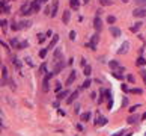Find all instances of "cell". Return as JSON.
<instances>
[{
    "instance_id": "cell-1",
    "label": "cell",
    "mask_w": 146,
    "mask_h": 136,
    "mask_svg": "<svg viewBox=\"0 0 146 136\" xmlns=\"http://www.w3.org/2000/svg\"><path fill=\"white\" fill-rule=\"evenodd\" d=\"M98 41H99V33L92 35L90 41H89V42H86V47H87V49H90V50H95V49H97Z\"/></svg>"
},
{
    "instance_id": "cell-2",
    "label": "cell",
    "mask_w": 146,
    "mask_h": 136,
    "mask_svg": "<svg viewBox=\"0 0 146 136\" xmlns=\"http://www.w3.org/2000/svg\"><path fill=\"white\" fill-rule=\"evenodd\" d=\"M33 14V9H32V3H24L23 6H21V9H20V15H30Z\"/></svg>"
},
{
    "instance_id": "cell-3",
    "label": "cell",
    "mask_w": 146,
    "mask_h": 136,
    "mask_svg": "<svg viewBox=\"0 0 146 136\" xmlns=\"http://www.w3.org/2000/svg\"><path fill=\"white\" fill-rule=\"evenodd\" d=\"M53 76H54V73H47V74H45V77H44V83H42V89H44V91H45V92H48L50 91V79H51V77H53Z\"/></svg>"
},
{
    "instance_id": "cell-4",
    "label": "cell",
    "mask_w": 146,
    "mask_h": 136,
    "mask_svg": "<svg viewBox=\"0 0 146 136\" xmlns=\"http://www.w3.org/2000/svg\"><path fill=\"white\" fill-rule=\"evenodd\" d=\"M132 15L137 18H143L146 17V8H142V6H139V8H136L134 11H132Z\"/></svg>"
},
{
    "instance_id": "cell-5",
    "label": "cell",
    "mask_w": 146,
    "mask_h": 136,
    "mask_svg": "<svg viewBox=\"0 0 146 136\" xmlns=\"http://www.w3.org/2000/svg\"><path fill=\"white\" fill-rule=\"evenodd\" d=\"M65 65H66V64L63 62V61H59V62H56V65H54V68H53V73H54V74H59V73H60V71L65 68Z\"/></svg>"
},
{
    "instance_id": "cell-6",
    "label": "cell",
    "mask_w": 146,
    "mask_h": 136,
    "mask_svg": "<svg viewBox=\"0 0 146 136\" xmlns=\"http://www.w3.org/2000/svg\"><path fill=\"white\" fill-rule=\"evenodd\" d=\"M109 65H110V68H112L113 71H119V73H121V71H125V68L122 67V65H119L116 61H110V62H109Z\"/></svg>"
},
{
    "instance_id": "cell-7",
    "label": "cell",
    "mask_w": 146,
    "mask_h": 136,
    "mask_svg": "<svg viewBox=\"0 0 146 136\" xmlns=\"http://www.w3.org/2000/svg\"><path fill=\"white\" fill-rule=\"evenodd\" d=\"M128 49H130V42L125 41L124 44H121V47H119V50H117V54H124V53H127Z\"/></svg>"
},
{
    "instance_id": "cell-8",
    "label": "cell",
    "mask_w": 146,
    "mask_h": 136,
    "mask_svg": "<svg viewBox=\"0 0 146 136\" xmlns=\"http://www.w3.org/2000/svg\"><path fill=\"white\" fill-rule=\"evenodd\" d=\"M57 8H59V0H53V5H51V17H56V14H57Z\"/></svg>"
},
{
    "instance_id": "cell-9",
    "label": "cell",
    "mask_w": 146,
    "mask_h": 136,
    "mask_svg": "<svg viewBox=\"0 0 146 136\" xmlns=\"http://www.w3.org/2000/svg\"><path fill=\"white\" fill-rule=\"evenodd\" d=\"M94 27H95V30L97 32H99L101 29H102V21H101V18L98 17H95V20H94Z\"/></svg>"
},
{
    "instance_id": "cell-10",
    "label": "cell",
    "mask_w": 146,
    "mask_h": 136,
    "mask_svg": "<svg viewBox=\"0 0 146 136\" xmlns=\"http://www.w3.org/2000/svg\"><path fill=\"white\" fill-rule=\"evenodd\" d=\"M95 124H97V126H105V124H107V118H105V117H101V115H98V117H97V121H95Z\"/></svg>"
},
{
    "instance_id": "cell-11",
    "label": "cell",
    "mask_w": 146,
    "mask_h": 136,
    "mask_svg": "<svg viewBox=\"0 0 146 136\" xmlns=\"http://www.w3.org/2000/svg\"><path fill=\"white\" fill-rule=\"evenodd\" d=\"M75 79H77V74H75V71H72V73L69 74V77L66 79V85H72Z\"/></svg>"
},
{
    "instance_id": "cell-12",
    "label": "cell",
    "mask_w": 146,
    "mask_h": 136,
    "mask_svg": "<svg viewBox=\"0 0 146 136\" xmlns=\"http://www.w3.org/2000/svg\"><path fill=\"white\" fill-rule=\"evenodd\" d=\"M69 20H71V12H69V11H63V17H62L63 24H68V23H69Z\"/></svg>"
},
{
    "instance_id": "cell-13",
    "label": "cell",
    "mask_w": 146,
    "mask_h": 136,
    "mask_svg": "<svg viewBox=\"0 0 146 136\" xmlns=\"http://www.w3.org/2000/svg\"><path fill=\"white\" fill-rule=\"evenodd\" d=\"M77 97H78V91H74V92H71V97H68V98H66V103H68V104H71V103L74 101Z\"/></svg>"
},
{
    "instance_id": "cell-14",
    "label": "cell",
    "mask_w": 146,
    "mask_h": 136,
    "mask_svg": "<svg viewBox=\"0 0 146 136\" xmlns=\"http://www.w3.org/2000/svg\"><path fill=\"white\" fill-rule=\"evenodd\" d=\"M39 8H41V0H35V2H32L33 14H35V12H38V11H39Z\"/></svg>"
},
{
    "instance_id": "cell-15",
    "label": "cell",
    "mask_w": 146,
    "mask_h": 136,
    "mask_svg": "<svg viewBox=\"0 0 146 136\" xmlns=\"http://www.w3.org/2000/svg\"><path fill=\"white\" fill-rule=\"evenodd\" d=\"M30 26H32V21H30V20H23V21L20 23V27H21V29H29Z\"/></svg>"
},
{
    "instance_id": "cell-16",
    "label": "cell",
    "mask_w": 146,
    "mask_h": 136,
    "mask_svg": "<svg viewBox=\"0 0 146 136\" xmlns=\"http://www.w3.org/2000/svg\"><path fill=\"white\" fill-rule=\"evenodd\" d=\"M110 33L113 35L114 38H119V36H121V29H117V27H110Z\"/></svg>"
},
{
    "instance_id": "cell-17",
    "label": "cell",
    "mask_w": 146,
    "mask_h": 136,
    "mask_svg": "<svg viewBox=\"0 0 146 136\" xmlns=\"http://www.w3.org/2000/svg\"><path fill=\"white\" fill-rule=\"evenodd\" d=\"M60 56H62V50H60V49H56V51H54V56H53L54 62H59V61H60Z\"/></svg>"
},
{
    "instance_id": "cell-18",
    "label": "cell",
    "mask_w": 146,
    "mask_h": 136,
    "mask_svg": "<svg viewBox=\"0 0 146 136\" xmlns=\"http://www.w3.org/2000/svg\"><path fill=\"white\" fill-rule=\"evenodd\" d=\"M69 5L72 9H78L80 8V0H69Z\"/></svg>"
},
{
    "instance_id": "cell-19",
    "label": "cell",
    "mask_w": 146,
    "mask_h": 136,
    "mask_svg": "<svg viewBox=\"0 0 146 136\" xmlns=\"http://www.w3.org/2000/svg\"><path fill=\"white\" fill-rule=\"evenodd\" d=\"M57 41H59V35H53V39H51V42H50L48 49H53V47L57 44Z\"/></svg>"
},
{
    "instance_id": "cell-20",
    "label": "cell",
    "mask_w": 146,
    "mask_h": 136,
    "mask_svg": "<svg viewBox=\"0 0 146 136\" xmlns=\"http://www.w3.org/2000/svg\"><path fill=\"white\" fill-rule=\"evenodd\" d=\"M66 95H71L68 89H65V91H62V92L57 94V100H63V97H66Z\"/></svg>"
},
{
    "instance_id": "cell-21",
    "label": "cell",
    "mask_w": 146,
    "mask_h": 136,
    "mask_svg": "<svg viewBox=\"0 0 146 136\" xmlns=\"http://www.w3.org/2000/svg\"><path fill=\"white\" fill-rule=\"evenodd\" d=\"M90 73H92V67H90V65H86L84 70H83V74H84L86 77H89V76H90Z\"/></svg>"
},
{
    "instance_id": "cell-22",
    "label": "cell",
    "mask_w": 146,
    "mask_h": 136,
    "mask_svg": "<svg viewBox=\"0 0 146 136\" xmlns=\"http://www.w3.org/2000/svg\"><path fill=\"white\" fill-rule=\"evenodd\" d=\"M127 121H128L130 124H136V122H139V117H137V115H131Z\"/></svg>"
},
{
    "instance_id": "cell-23",
    "label": "cell",
    "mask_w": 146,
    "mask_h": 136,
    "mask_svg": "<svg viewBox=\"0 0 146 136\" xmlns=\"http://www.w3.org/2000/svg\"><path fill=\"white\" fill-rule=\"evenodd\" d=\"M142 24H143V23H140V21H139V23H136V26H132V27H131V32H134V33H136V32H139V30H140V27H142Z\"/></svg>"
},
{
    "instance_id": "cell-24",
    "label": "cell",
    "mask_w": 146,
    "mask_h": 136,
    "mask_svg": "<svg viewBox=\"0 0 146 136\" xmlns=\"http://www.w3.org/2000/svg\"><path fill=\"white\" fill-rule=\"evenodd\" d=\"M89 118H90V112H84V114H81V117H80L81 121H89Z\"/></svg>"
},
{
    "instance_id": "cell-25",
    "label": "cell",
    "mask_w": 146,
    "mask_h": 136,
    "mask_svg": "<svg viewBox=\"0 0 146 136\" xmlns=\"http://www.w3.org/2000/svg\"><path fill=\"white\" fill-rule=\"evenodd\" d=\"M11 29H12V30H20V29H21V27H20V23L12 21V24H11Z\"/></svg>"
},
{
    "instance_id": "cell-26",
    "label": "cell",
    "mask_w": 146,
    "mask_h": 136,
    "mask_svg": "<svg viewBox=\"0 0 146 136\" xmlns=\"http://www.w3.org/2000/svg\"><path fill=\"white\" fill-rule=\"evenodd\" d=\"M11 46H12L14 49H18L20 42H18V39H17V38H12V39H11Z\"/></svg>"
},
{
    "instance_id": "cell-27",
    "label": "cell",
    "mask_w": 146,
    "mask_h": 136,
    "mask_svg": "<svg viewBox=\"0 0 146 136\" xmlns=\"http://www.w3.org/2000/svg\"><path fill=\"white\" fill-rule=\"evenodd\" d=\"M27 46H29V42H27V41H21V42H20V46H18V50H23V49H26Z\"/></svg>"
},
{
    "instance_id": "cell-28",
    "label": "cell",
    "mask_w": 146,
    "mask_h": 136,
    "mask_svg": "<svg viewBox=\"0 0 146 136\" xmlns=\"http://www.w3.org/2000/svg\"><path fill=\"white\" fill-rule=\"evenodd\" d=\"M2 79H8V70H6V67H2Z\"/></svg>"
},
{
    "instance_id": "cell-29",
    "label": "cell",
    "mask_w": 146,
    "mask_h": 136,
    "mask_svg": "<svg viewBox=\"0 0 146 136\" xmlns=\"http://www.w3.org/2000/svg\"><path fill=\"white\" fill-rule=\"evenodd\" d=\"M12 64H14V67H17L18 68V70H20V68H21V62H20V59H12Z\"/></svg>"
},
{
    "instance_id": "cell-30",
    "label": "cell",
    "mask_w": 146,
    "mask_h": 136,
    "mask_svg": "<svg viewBox=\"0 0 146 136\" xmlns=\"http://www.w3.org/2000/svg\"><path fill=\"white\" fill-rule=\"evenodd\" d=\"M137 65H140V67H142V65H146V59L140 56V58L137 59Z\"/></svg>"
},
{
    "instance_id": "cell-31",
    "label": "cell",
    "mask_w": 146,
    "mask_h": 136,
    "mask_svg": "<svg viewBox=\"0 0 146 136\" xmlns=\"http://www.w3.org/2000/svg\"><path fill=\"white\" fill-rule=\"evenodd\" d=\"M136 5L142 6V8H146V0H136Z\"/></svg>"
},
{
    "instance_id": "cell-32",
    "label": "cell",
    "mask_w": 146,
    "mask_h": 136,
    "mask_svg": "<svg viewBox=\"0 0 146 136\" xmlns=\"http://www.w3.org/2000/svg\"><path fill=\"white\" fill-rule=\"evenodd\" d=\"M45 38H47V35L38 33V41H39V42H44V41H45Z\"/></svg>"
},
{
    "instance_id": "cell-33",
    "label": "cell",
    "mask_w": 146,
    "mask_h": 136,
    "mask_svg": "<svg viewBox=\"0 0 146 136\" xmlns=\"http://www.w3.org/2000/svg\"><path fill=\"white\" fill-rule=\"evenodd\" d=\"M99 3H101L102 6H110V5H112V0H99Z\"/></svg>"
},
{
    "instance_id": "cell-34",
    "label": "cell",
    "mask_w": 146,
    "mask_h": 136,
    "mask_svg": "<svg viewBox=\"0 0 146 136\" xmlns=\"http://www.w3.org/2000/svg\"><path fill=\"white\" fill-rule=\"evenodd\" d=\"M90 83H92V82H90V79H86V80H84V83L81 85V88H89Z\"/></svg>"
},
{
    "instance_id": "cell-35",
    "label": "cell",
    "mask_w": 146,
    "mask_h": 136,
    "mask_svg": "<svg viewBox=\"0 0 146 136\" xmlns=\"http://www.w3.org/2000/svg\"><path fill=\"white\" fill-rule=\"evenodd\" d=\"M130 92H131V94H142L143 91H142V89H139V88H134V89H130Z\"/></svg>"
},
{
    "instance_id": "cell-36",
    "label": "cell",
    "mask_w": 146,
    "mask_h": 136,
    "mask_svg": "<svg viewBox=\"0 0 146 136\" xmlns=\"http://www.w3.org/2000/svg\"><path fill=\"white\" fill-rule=\"evenodd\" d=\"M124 133H128V132H125V130H119V132H116V133H113L112 136H124Z\"/></svg>"
},
{
    "instance_id": "cell-37",
    "label": "cell",
    "mask_w": 146,
    "mask_h": 136,
    "mask_svg": "<svg viewBox=\"0 0 146 136\" xmlns=\"http://www.w3.org/2000/svg\"><path fill=\"white\" fill-rule=\"evenodd\" d=\"M107 21H109V23H110V24H113L114 21H116V18H114L113 15H109V17H107Z\"/></svg>"
},
{
    "instance_id": "cell-38",
    "label": "cell",
    "mask_w": 146,
    "mask_h": 136,
    "mask_svg": "<svg viewBox=\"0 0 146 136\" xmlns=\"http://www.w3.org/2000/svg\"><path fill=\"white\" fill-rule=\"evenodd\" d=\"M112 74H113L116 79H122V74H119V71H112Z\"/></svg>"
},
{
    "instance_id": "cell-39",
    "label": "cell",
    "mask_w": 146,
    "mask_h": 136,
    "mask_svg": "<svg viewBox=\"0 0 146 136\" xmlns=\"http://www.w3.org/2000/svg\"><path fill=\"white\" fill-rule=\"evenodd\" d=\"M137 107H140V104H136V106H131V107H130V112H131V114H134V112L137 110Z\"/></svg>"
},
{
    "instance_id": "cell-40",
    "label": "cell",
    "mask_w": 146,
    "mask_h": 136,
    "mask_svg": "<svg viewBox=\"0 0 146 136\" xmlns=\"http://www.w3.org/2000/svg\"><path fill=\"white\" fill-rule=\"evenodd\" d=\"M75 36H77V35H75L74 30H71V32H69V39H71V41H74V39H75Z\"/></svg>"
},
{
    "instance_id": "cell-41",
    "label": "cell",
    "mask_w": 146,
    "mask_h": 136,
    "mask_svg": "<svg viewBox=\"0 0 146 136\" xmlns=\"http://www.w3.org/2000/svg\"><path fill=\"white\" fill-rule=\"evenodd\" d=\"M39 71H41V74H42V73H45V71H47V65H45V64H42L41 68H39Z\"/></svg>"
},
{
    "instance_id": "cell-42",
    "label": "cell",
    "mask_w": 146,
    "mask_h": 136,
    "mask_svg": "<svg viewBox=\"0 0 146 136\" xmlns=\"http://www.w3.org/2000/svg\"><path fill=\"white\" fill-rule=\"evenodd\" d=\"M0 24H2V29L5 30V29H6V24H8V21H6V20H2V21H0Z\"/></svg>"
},
{
    "instance_id": "cell-43",
    "label": "cell",
    "mask_w": 146,
    "mask_h": 136,
    "mask_svg": "<svg viewBox=\"0 0 146 136\" xmlns=\"http://www.w3.org/2000/svg\"><path fill=\"white\" fill-rule=\"evenodd\" d=\"M45 54H47V50H45V49L39 51V56H41V58H45Z\"/></svg>"
},
{
    "instance_id": "cell-44",
    "label": "cell",
    "mask_w": 146,
    "mask_h": 136,
    "mask_svg": "<svg viewBox=\"0 0 146 136\" xmlns=\"http://www.w3.org/2000/svg\"><path fill=\"white\" fill-rule=\"evenodd\" d=\"M128 82H131V83H134V82H136V79H134V76H132V74L128 76Z\"/></svg>"
},
{
    "instance_id": "cell-45",
    "label": "cell",
    "mask_w": 146,
    "mask_h": 136,
    "mask_svg": "<svg viewBox=\"0 0 146 136\" xmlns=\"http://www.w3.org/2000/svg\"><path fill=\"white\" fill-rule=\"evenodd\" d=\"M121 88H122V91H124V92H130V89H128V86H127V85H122Z\"/></svg>"
},
{
    "instance_id": "cell-46",
    "label": "cell",
    "mask_w": 146,
    "mask_h": 136,
    "mask_svg": "<svg viewBox=\"0 0 146 136\" xmlns=\"http://www.w3.org/2000/svg\"><path fill=\"white\" fill-rule=\"evenodd\" d=\"M60 89H62V83H59V82H57V83H56V91L59 92Z\"/></svg>"
},
{
    "instance_id": "cell-47",
    "label": "cell",
    "mask_w": 146,
    "mask_h": 136,
    "mask_svg": "<svg viewBox=\"0 0 146 136\" xmlns=\"http://www.w3.org/2000/svg\"><path fill=\"white\" fill-rule=\"evenodd\" d=\"M2 11H5V12H6V14H9V11H11V8H9V6H5V8H3V9H2Z\"/></svg>"
},
{
    "instance_id": "cell-48",
    "label": "cell",
    "mask_w": 146,
    "mask_h": 136,
    "mask_svg": "<svg viewBox=\"0 0 146 136\" xmlns=\"http://www.w3.org/2000/svg\"><path fill=\"white\" fill-rule=\"evenodd\" d=\"M5 6H6V0H2V2H0V8H2V9H3V8H5Z\"/></svg>"
},
{
    "instance_id": "cell-49",
    "label": "cell",
    "mask_w": 146,
    "mask_h": 136,
    "mask_svg": "<svg viewBox=\"0 0 146 136\" xmlns=\"http://www.w3.org/2000/svg\"><path fill=\"white\" fill-rule=\"evenodd\" d=\"M127 104H128V98H124L122 100V106H127Z\"/></svg>"
},
{
    "instance_id": "cell-50",
    "label": "cell",
    "mask_w": 146,
    "mask_h": 136,
    "mask_svg": "<svg viewBox=\"0 0 146 136\" xmlns=\"http://www.w3.org/2000/svg\"><path fill=\"white\" fill-rule=\"evenodd\" d=\"M81 65L86 67V59H84V58H81Z\"/></svg>"
},
{
    "instance_id": "cell-51",
    "label": "cell",
    "mask_w": 146,
    "mask_h": 136,
    "mask_svg": "<svg viewBox=\"0 0 146 136\" xmlns=\"http://www.w3.org/2000/svg\"><path fill=\"white\" fill-rule=\"evenodd\" d=\"M53 106H54V107H59V100H57V101H54V103H53Z\"/></svg>"
},
{
    "instance_id": "cell-52",
    "label": "cell",
    "mask_w": 146,
    "mask_h": 136,
    "mask_svg": "<svg viewBox=\"0 0 146 136\" xmlns=\"http://www.w3.org/2000/svg\"><path fill=\"white\" fill-rule=\"evenodd\" d=\"M142 119H146V112L143 114V115H142Z\"/></svg>"
},
{
    "instance_id": "cell-53",
    "label": "cell",
    "mask_w": 146,
    "mask_h": 136,
    "mask_svg": "<svg viewBox=\"0 0 146 136\" xmlns=\"http://www.w3.org/2000/svg\"><path fill=\"white\" fill-rule=\"evenodd\" d=\"M83 2H84V3H86V5H87V3H89V2H90V0H83Z\"/></svg>"
},
{
    "instance_id": "cell-54",
    "label": "cell",
    "mask_w": 146,
    "mask_h": 136,
    "mask_svg": "<svg viewBox=\"0 0 146 136\" xmlns=\"http://www.w3.org/2000/svg\"><path fill=\"white\" fill-rule=\"evenodd\" d=\"M125 136H131V133H130V132H128V133H127V135H125Z\"/></svg>"
},
{
    "instance_id": "cell-55",
    "label": "cell",
    "mask_w": 146,
    "mask_h": 136,
    "mask_svg": "<svg viewBox=\"0 0 146 136\" xmlns=\"http://www.w3.org/2000/svg\"><path fill=\"white\" fill-rule=\"evenodd\" d=\"M122 2H124V3H127V2H128V0H122Z\"/></svg>"
},
{
    "instance_id": "cell-56",
    "label": "cell",
    "mask_w": 146,
    "mask_h": 136,
    "mask_svg": "<svg viewBox=\"0 0 146 136\" xmlns=\"http://www.w3.org/2000/svg\"><path fill=\"white\" fill-rule=\"evenodd\" d=\"M41 2H47V0H41Z\"/></svg>"
}]
</instances>
